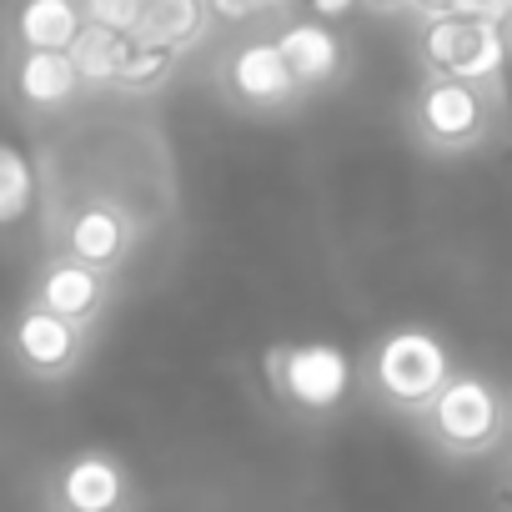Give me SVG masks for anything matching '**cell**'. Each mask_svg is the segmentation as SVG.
<instances>
[{"label":"cell","instance_id":"obj_2","mask_svg":"<svg viewBox=\"0 0 512 512\" xmlns=\"http://www.w3.org/2000/svg\"><path fill=\"white\" fill-rule=\"evenodd\" d=\"M452 377V357L447 347L422 332V327H397L387 332L372 357H367V387L392 407V412H412L422 417V407L442 392V382Z\"/></svg>","mask_w":512,"mask_h":512},{"label":"cell","instance_id":"obj_24","mask_svg":"<svg viewBox=\"0 0 512 512\" xmlns=\"http://www.w3.org/2000/svg\"><path fill=\"white\" fill-rule=\"evenodd\" d=\"M277 6H287V0H256V11H277Z\"/></svg>","mask_w":512,"mask_h":512},{"label":"cell","instance_id":"obj_5","mask_svg":"<svg viewBox=\"0 0 512 512\" xmlns=\"http://www.w3.org/2000/svg\"><path fill=\"white\" fill-rule=\"evenodd\" d=\"M267 377L287 407H297L307 417H327L347 402L357 367L332 342H292V347H277L267 357Z\"/></svg>","mask_w":512,"mask_h":512},{"label":"cell","instance_id":"obj_7","mask_svg":"<svg viewBox=\"0 0 512 512\" xmlns=\"http://www.w3.org/2000/svg\"><path fill=\"white\" fill-rule=\"evenodd\" d=\"M221 86L236 106L246 111H287L292 101H302V86L282 56L277 41H246L221 61Z\"/></svg>","mask_w":512,"mask_h":512},{"label":"cell","instance_id":"obj_4","mask_svg":"<svg viewBox=\"0 0 512 512\" xmlns=\"http://www.w3.org/2000/svg\"><path fill=\"white\" fill-rule=\"evenodd\" d=\"M417 61H422V71H437V76H467L482 86H502L507 31H502V21H487L472 11H442V16L422 21Z\"/></svg>","mask_w":512,"mask_h":512},{"label":"cell","instance_id":"obj_19","mask_svg":"<svg viewBox=\"0 0 512 512\" xmlns=\"http://www.w3.org/2000/svg\"><path fill=\"white\" fill-rule=\"evenodd\" d=\"M262 16L256 0H206V21H221V26H236V21H251Z\"/></svg>","mask_w":512,"mask_h":512},{"label":"cell","instance_id":"obj_25","mask_svg":"<svg viewBox=\"0 0 512 512\" xmlns=\"http://www.w3.org/2000/svg\"><path fill=\"white\" fill-rule=\"evenodd\" d=\"M507 497H512V472H507Z\"/></svg>","mask_w":512,"mask_h":512},{"label":"cell","instance_id":"obj_6","mask_svg":"<svg viewBox=\"0 0 512 512\" xmlns=\"http://www.w3.org/2000/svg\"><path fill=\"white\" fill-rule=\"evenodd\" d=\"M16 367L36 382H61L81 367L86 357V327H76L71 317L31 302L16 322H11V337H6Z\"/></svg>","mask_w":512,"mask_h":512},{"label":"cell","instance_id":"obj_22","mask_svg":"<svg viewBox=\"0 0 512 512\" xmlns=\"http://www.w3.org/2000/svg\"><path fill=\"white\" fill-rule=\"evenodd\" d=\"M407 11L427 21V16H442V11H457V0H407Z\"/></svg>","mask_w":512,"mask_h":512},{"label":"cell","instance_id":"obj_20","mask_svg":"<svg viewBox=\"0 0 512 512\" xmlns=\"http://www.w3.org/2000/svg\"><path fill=\"white\" fill-rule=\"evenodd\" d=\"M457 11H472V16H487V21H512V0H457Z\"/></svg>","mask_w":512,"mask_h":512},{"label":"cell","instance_id":"obj_9","mask_svg":"<svg viewBox=\"0 0 512 512\" xmlns=\"http://www.w3.org/2000/svg\"><path fill=\"white\" fill-rule=\"evenodd\" d=\"M66 251L81 256V262L111 272L126 262V251H131V221L126 211H116L111 201H86L71 211L66 221Z\"/></svg>","mask_w":512,"mask_h":512},{"label":"cell","instance_id":"obj_23","mask_svg":"<svg viewBox=\"0 0 512 512\" xmlns=\"http://www.w3.org/2000/svg\"><path fill=\"white\" fill-rule=\"evenodd\" d=\"M367 11H382V16H392V11H407V0H362Z\"/></svg>","mask_w":512,"mask_h":512},{"label":"cell","instance_id":"obj_13","mask_svg":"<svg viewBox=\"0 0 512 512\" xmlns=\"http://www.w3.org/2000/svg\"><path fill=\"white\" fill-rule=\"evenodd\" d=\"M66 51H71L76 71H81V86H116V76H121V66L131 56V31H111V26L86 21Z\"/></svg>","mask_w":512,"mask_h":512},{"label":"cell","instance_id":"obj_18","mask_svg":"<svg viewBox=\"0 0 512 512\" xmlns=\"http://www.w3.org/2000/svg\"><path fill=\"white\" fill-rule=\"evenodd\" d=\"M81 11H86V21H96V26L136 31V26H141V11H146V0H81Z\"/></svg>","mask_w":512,"mask_h":512},{"label":"cell","instance_id":"obj_10","mask_svg":"<svg viewBox=\"0 0 512 512\" xmlns=\"http://www.w3.org/2000/svg\"><path fill=\"white\" fill-rule=\"evenodd\" d=\"M277 46H282V56H287V66H292L302 96L332 86V81L342 76V66H347L342 36H337L322 16H317V21H297V26H287V31L277 36Z\"/></svg>","mask_w":512,"mask_h":512},{"label":"cell","instance_id":"obj_17","mask_svg":"<svg viewBox=\"0 0 512 512\" xmlns=\"http://www.w3.org/2000/svg\"><path fill=\"white\" fill-rule=\"evenodd\" d=\"M181 56H186V51H176V46H156V41H136V36H131V56H126L116 86H121V91H156V86L171 81V71H176Z\"/></svg>","mask_w":512,"mask_h":512},{"label":"cell","instance_id":"obj_14","mask_svg":"<svg viewBox=\"0 0 512 512\" xmlns=\"http://www.w3.org/2000/svg\"><path fill=\"white\" fill-rule=\"evenodd\" d=\"M81 26H86L81 0H21V11H16V41L21 46H56V51H66Z\"/></svg>","mask_w":512,"mask_h":512},{"label":"cell","instance_id":"obj_1","mask_svg":"<svg viewBox=\"0 0 512 512\" xmlns=\"http://www.w3.org/2000/svg\"><path fill=\"white\" fill-rule=\"evenodd\" d=\"M492 126H497V86L427 71V81L412 96V131L437 156H467L487 146Z\"/></svg>","mask_w":512,"mask_h":512},{"label":"cell","instance_id":"obj_11","mask_svg":"<svg viewBox=\"0 0 512 512\" xmlns=\"http://www.w3.org/2000/svg\"><path fill=\"white\" fill-rule=\"evenodd\" d=\"M56 502L66 512H111L126 502V467L106 452H81L61 467Z\"/></svg>","mask_w":512,"mask_h":512},{"label":"cell","instance_id":"obj_21","mask_svg":"<svg viewBox=\"0 0 512 512\" xmlns=\"http://www.w3.org/2000/svg\"><path fill=\"white\" fill-rule=\"evenodd\" d=\"M362 0H307V11L322 16V21H337V16H352Z\"/></svg>","mask_w":512,"mask_h":512},{"label":"cell","instance_id":"obj_16","mask_svg":"<svg viewBox=\"0 0 512 512\" xmlns=\"http://www.w3.org/2000/svg\"><path fill=\"white\" fill-rule=\"evenodd\" d=\"M31 206H36V171L11 141H0V231L21 226Z\"/></svg>","mask_w":512,"mask_h":512},{"label":"cell","instance_id":"obj_8","mask_svg":"<svg viewBox=\"0 0 512 512\" xmlns=\"http://www.w3.org/2000/svg\"><path fill=\"white\" fill-rule=\"evenodd\" d=\"M36 302L61 312V317H71L76 327H91L101 317V307H106V272L81 262V256H71V251H61L56 262L41 272V282H36Z\"/></svg>","mask_w":512,"mask_h":512},{"label":"cell","instance_id":"obj_15","mask_svg":"<svg viewBox=\"0 0 512 512\" xmlns=\"http://www.w3.org/2000/svg\"><path fill=\"white\" fill-rule=\"evenodd\" d=\"M201 31H206V0H146L141 26H136L131 36H136V41H156V46L186 51Z\"/></svg>","mask_w":512,"mask_h":512},{"label":"cell","instance_id":"obj_3","mask_svg":"<svg viewBox=\"0 0 512 512\" xmlns=\"http://www.w3.org/2000/svg\"><path fill=\"white\" fill-rule=\"evenodd\" d=\"M422 427L442 452L482 457L507 437V402L492 382H482L472 372H452L442 382V392L422 407Z\"/></svg>","mask_w":512,"mask_h":512},{"label":"cell","instance_id":"obj_12","mask_svg":"<svg viewBox=\"0 0 512 512\" xmlns=\"http://www.w3.org/2000/svg\"><path fill=\"white\" fill-rule=\"evenodd\" d=\"M81 91V71L71 61V51H56V46H21V61H16V96L36 111H56L66 106L71 96Z\"/></svg>","mask_w":512,"mask_h":512}]
</instances>
